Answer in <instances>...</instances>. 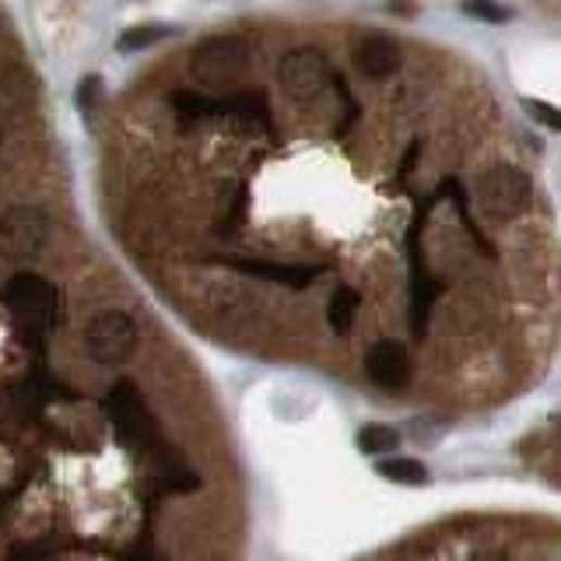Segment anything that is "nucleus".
I'll list each match as a JSON object with an SVG mask.
<instances>
[{
	"mask_svg": "<svg viewBox=\"0 0 561 561\" xmlns=\"http://www.w3.org/2000/svg\"><path fill=\"white\" fill-rule=\"evenodd\" d=\"M4 299L11 306L14 320H18V334L25 337L28 348H39L46 334L53 331L57 320V295L46 285L39 274H18L11 277V285L4 291Z\"/></svg>",
	"mask_w": 561,
	"mask_h": 561,
	"instance_id": "obj_1",
	"label": "nucleus"
},
{
	"mask_svg": "<svg viewBox=\"0 0 561 561\" xmlns=\"http://www.w3.org/2000/svg\"><path fill=\"white\" fill-rule=\"evenodd\" d=\"M474 194L485 217H491V222H512V217H520L529 208L534 186H529V176L516 165H491L477 176Z\"/></svg>",
	"mask_w": 561,
	"mask_h": 561,
	"instance_id": "obj_2",
	"label": "nucleus"
},
{
	"mask_svg": "<svg viewBox=\"0 0 561 561\" xmlns=\"http://www.w3.org/2000/svg\"><path fill=\"white\" fill-rule=\"evenodd\" d=\"M102 408H105L109 421H113V425L120 428V435L134 449H145V453H148V449H154L162 442L159 439V425H154L145 397L137 394V386L130 379H120V383L109 386Z\"/></svg>",
	"mask_w": 561,
	"mask_h": 561,
	"instance_id": "obj_3",
	"label": "nucleus"
},
{
	"mask_svg": "<svg viewBox=\"0 0 561 561\" xmlns=\"http://www.w3.org/2000/svg\"><path fill=\"white\" fill-rule=\"evenodd\" d=\"M85 348L99 365H123L137 351V323L123 309H105L85 331Z\"/></svg>",
	"mask_w": 561,
	"mask_h": 561,
	"instance_id": "obj_4",
	"label": "nucleus"
},
{
	"mask_svg": "<svg viewBox=\"0 0 561 561\" xmlns=\"http://www.w3.org/2000/svg\"><path fill=\"white\" fill-rule=\"evenodd\" d=\"M326 77H331V60H326L323 50H313V46L291 50L277 67V82L285 88V96L295 102L316 99L326 85Z\"/></svg>",
	"mask_w": 561,
	"mask_h": 561,
	"instance_id": "obj_5",
	"label": "nucleus"
},
{
	"mask_svg": "<svg viewBox=\"0 0 561 561\" xmlns=\"http://www.w3.org/2000/svg\"><path fill=\"white\" fill-rule=\"evenodd\" d=\"M50 239V217L39 208H11L0 217V249L8 257H36Z\"/></svg>",
	"mask_w": 561,
	"mask_h": 561,
	"instance_id": "obj_6",
	"label": "nucleus"
},
{
	"mask_svg": "<svg viewBox=\"0 0 561 561\" xmlns=\"http://www.w3.org/2000/svg\"><path fill=\"white\" fill-rule=\"evenodd\" d=\"M242 67H246V46L239 39H232V36L204 42L194 53V64H190L194 77L208 88L232 82V77H236Z\"/></svg>",
	"mask_w": 561,
	"mask_h": 561,
	"instance_id": "obj_7",
	"label": "nucleus"
},
{
	"mask_svg": "<svg viewBox=\"0 0 561 561\" xmlns=\"http://www.w3.org/2000/svg\"><path fill=\"white\" fill-rule=\"evenodd\" d=\"M365 376L379 389H403L411 383V354L397 340H376L365 354Z\"/></svg>",
	"mask_w": 561,
	"mask_h": 561,
	"instance_id": "obj_8",
	"label": "nucleus"
},
{
	"mask_svg": "<svg viewBox=\"0 0 561 561\" xmlns=\"http://www.w3.org/2000/svg\"><path fill=\"white\" fill-rule=\"evenodd\" d=\"M228 267H236L246 277L257 280H274L285 288H309L320 277V267H299V263H277V260H253V257H232L225 260Z\"/></svg>",
	"mask_w": 561,
	"mask_h": 561,
	"instance_id": "obj_9",
	"label": "nucleus"
},
{
	"mask_svg": "<svg viewBox=\"0 0 561 561\" xmlns=\"http://www.w3.org/2000/svg\"><path fill=\"white\" fill-rule=\"evenodd\" d=\"M400 64H403L400 46L386 36H365L354 46V67L365 77H389L400 71Z\"/></svg>",
	"mask_w": 561,
	"mask_h": 561,
	"instance_id": "obj_10",
	"label": "nucleus"
},
{
	"mask_svg": "<svg viewBox=\"0 0 561 561\" xmlns=\"http://www.w3.org/2000/svg\"><path fill=\"white\" fill-rule=\"evenodd\" d=\"M53 397H67V386L57 383V379L50 376V372H42V369L28 372V376L22 379V386H18V408H22L28 417L39 414Z\"/></svg>",
	"mask_w": 561,
	"mask_h": 561,
	"instance_id": "obj_11",
	"label": "nucleus"
},
{
	"mask_svg": "<svg viewBox=\"0 0 561 561\" xmlns=\"http://www.w3.org/2000/svg\"><path fill=\"white\" fill-rule=\"evenodd\" d=\"M376 471L394 485H425L428 481V466L411 457H386L376 463Z\"/></svg>",
	"mask_w": 561,
	"mask_h": 561,
	"instance_id": "obj_12",
	"label": "nucleus"
},
{
	"mask_svg": "<svg viewBox=\"0 0 561 561\" xmlns=\"http://www.w3.org/2000/svg\"><path fill=\"white\" fill-rule=\"evenodd\" d=\"M358 291L354 288H337L331 295V306H326V323H331L334 334H348L354 326V313H358Z\"/></svg>",
	"mask_w": 561,
	"mask_h": 561,
	"instance_id": "obj_13",
	"label": "nucleus"
},
{
	"mask_svg": "<svg viewBox=\"0 0 561 561\" xmlns=\"http://www.w3.org/2000/svg\"><path fill=\"white\" fill-rule=\"evenodd\" d=\"M400 446V432L389 425H365L358 432V449L369 457H386Z\"/></svg>",
	"mask_w": 561,
	"mask_h": 561,
	"instance_id": "obj_14",
	"label": "nucleus"
},
{
	"mask_svg": "<svg viewBox=\"0 0 561 561\" xmlns=\"http://www.w3.org/2000/svg\"><path fill=\"white\" fill-rule=\"evenodd\" d=\"M165 36H173V28H169V25H134L116 39V50L120 53H134V50H145V46L159 42Z\"/></svg>",
	"mask_w": 561,
	"mask_h": 561,
	"instance_id": "obj_15",
	"label": "nucleus"
},
{
	"mask_svg": "<svg viewBox=\"0 0 561 561\" xmlns=\"http://www.w3.org/2000/svg\"><path fill=\"white\" fill-rule=\"evenodd\" d=\"M200 488V477L190 471L186 463L179 460H169L165 471H162V491L169 495H186V491H197Z\"/></svg>",
	"mask_w": 561,
	"mask_h": 561,
	"instance_id": "obj_16",
	"label": "nucleus"
},
{
	"mask_svg": "<svg viewBox=\"0 0 561 561\" xmlns=\"http://www.w3.org/2000/svg\"><path fill=\"white\" fill-rule=\"evenodd\" d=\"M463 11L481 22H509V8H498L495 0H463Z\"/></svg>",
	"mask_w": 561,
	"mask_h": 561,
	"instance_id": "obj_17",
	"label": "nucleus"
},
{
	"mask_svg": "<svg viewBox=\"0 0 561 561\" xmlns=\"http://www.w3.org/2000/svg\"><path fill=\"white\" fill-rule=\"evenodd\" d=\"M523 105H526V113H529V116L544 123V127L561 130V109H554V105H548V102H540V99H526Z\"/></svg>",
	"mask_w": 561,
	"mask_h": 561,
	"instance_id": "obj_18",
	"label": "nucleus"
},
{
	"mask_svg": "<svg viewBox=\"0 0 561 561\" xmlns=\"http://www.w3.org/2000/svg\"><path fill=\"white\" fill-rule=\"evenodd\" d=\"M8 561H50V558H46V551L36 548V544H25V548H18Z\"/></svg>",
	"mask_w": 561,
	"mask_h": 561,
	"instance_id": "obj_19",
	"label": "nucleus"
},
{
	"mask_svg": "<svg viewBox=\"0 0 561 561\" xmlns=\"http://www.w3.org/2000/svg\"><path fill=\"white\" fill-rule=\"evenodd\" d=\"M130 561H154V554H151L148 548H137V551L130 554Z\"/></svg>",
	"mask_w": 561,
	"mask_h": 561,
	"instance_id": "obj_20",
	"label": "nucleus"
}]
</instances>
